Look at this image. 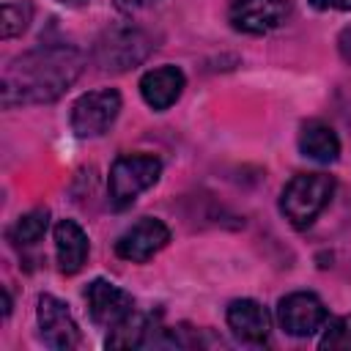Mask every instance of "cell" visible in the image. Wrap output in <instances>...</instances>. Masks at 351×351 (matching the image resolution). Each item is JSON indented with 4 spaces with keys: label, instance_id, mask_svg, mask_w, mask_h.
<instances>
[{
    "label": "cell",
    "instance_id": "7c38bea8",
    "mask_svg": "<svg viewBox=\"0 0 351 351\" xmlns=\"http://www.w3.org/2000/svg\"><path fill=\"white\" fill-rule=\"evenodd\" d=\"M184 85L186 77L178 66H156L140 77V96L151 110L162 112L181 99Z\"/></svg>",
    "mask_w": 351,
    "mask_h": 351
},
{
    "label": "cell",
    "instance_id": "9a60e30c",
    "mask_svg": "<svg viewBox=\"0 0 351 351\" xmlns=\"http://www.w3.org/2000/svg\"><path fill=\"white\" fill-rule=\"evenodd\" d=\"M47 225H49V211L47 208H33L27 214H22L11 230H8V239L16 244V247H33L44 239L47 233Z\"/></svg>",
    "mask_w": 351,
    "mask_h": 351
},
{
    "label": "cell",
    "instance_id": "6da1fadb",
    "mask_svg": "<svg viewBox=\"0 0 351 351\" xmlns=\"http://www.w3.org/2000/svg\"><path fill=\"white\" fill-rule=\"evenodd\" d=\"M85 55L71 44H44L16 55L3 69V104H47L60 99L82 74Z\"/></svg>",
    "mask_w": 351,
    "mask_h": 351
},
{
    "label": "cell",
    "instance_id": "ffe728a7",
    "mask_svg": "<svg viewBox=\"0 0 351 351\" xmlns=\"http://www.w3.org/2000/svg\"><path fill=\"white\" fill-rule=\"evenodd\" d=\"M55 3H60V5H66V8H80V5H88L90 0H55Z\"/></svg>",
    "mask_w": 351,
    "mask_h": 351
},
{
    "label": "cell",
    "instance_id": "2e32d148",
    "mask_svg": "<svg viewBox=\"0 0 351 351\" xmlns=\"http://www.w3.org/2000/svg\"><path fill=\"white\" fill-rule=\"evenodd\" d=\"M33 19V3L30 0H5L3 3V22H0V36L14 38L27 30Z\"/></svg>",
    "mask_w": 351,
    "mask_h": 351
},
{
    "label": "cell",
    "instance_id": "e0dca14e",
    "mask_svg": "<svg viewBox=\"0 0 351 351\" xmlns=\"http://www.w3.org/2000/svg\"><path fill=\"white\" fill-rule=\"evenodd\" d=\"M318 348H337V351H351V315H340L326 321L324 335L318 340Z\"/></svg>",
    "mask_w": 351,
    "mask_h": 351
},
{
    "label": "cell",
    "instance_id": "7a4b0ae2",
    "mask_svg": "<svg viewBox=\"0 0 351 351\" xmlns=\"http://www.w3.org/2000/svg\"><path fill=\"white\" fill-rule=\"evenodd\" d=\"M335 192V178L329 173H299L280 195V211L293 228H310L315 217L329 206Z\"/></svg>",
    "mask_w": 351,
    "mask_h": 351
},
{
    "label": "cell",
    "instance_id": "5bb4252c",
    "mask_svg": "<svg viewBox=\"0 0 351 351\" xmlns=\"http://www.w3.org/2000/svg\"><path fill=\"white\" fill-rule=\"evenodd\" d=\"M299 151L318 165H329L340 156V137L329 123L313 118L299 129Z\"/></svg>",
    "mask_w": 351,
    "mask_h": 351
},
{
    "label": "cell",
    "instance_id": "44dd1931",
    "mask_svg": "<svg viewBox=\"0 0 351 351\" xmlns=\"http://www.w3.org/2000/svg\"><path fill=\"white\" fill-rule=\"evenodd\" d=\"M11 313V296H8V291L3 288V315H8Z\"/></svg>",
    "mask_w": 351,
    "mask_h": 351
},
{
    "label": "cell",
    "instance_id": "ba28073f",
    "mask_svg": "<svg viewBox=\"0 0 351 351\" xmlns=\"http://www.w3.org/2000/svg\"><path fill=\"white\" fill-rule=\"evenodd\" d=\"M170 241V230L156 217H143L132 228H126L115 241V255L129 263H145Z\"/></svg>",
    "mask_w": 351,
    "mask_h": 351
},
{
    "label": "cell",
    "instance_id": "9c48e42d",
    "mask_svg": "<svg viewBox=\"0 0 351 351\" xmlns=\"http://www.w3.org/2000/svg\"><path fill=\"white\" fill-rule=\"evenodd\" d=\"M85 302H88V315L96 326H118L134 313V299L129 291L118 288L110 280H93L85 288Z\"/></svg>",
    "mask_w": 351,
    "mask_h": 351
},
{
    "label": "cell",
    "instance_id": "52a82bcc",
    "mask_svg": "<svg viewBox=\"0 0 351 351\" xmlns=\"http://www.w3.org/2000/svg\"><path fill=\"white\" fill-rule=\"evenodd\" d=\"M38 335L44 340V346L55 348V351H71L80 346V326L71 315V310L52 293H41L38 296Z\"/></svg>",
    "mask_w": 351,
    "mask_h": 351
},
{
    "label": "cell",
    "instance_id": "8992f818",
    "mask_svg": "<svg viewBox=\"0 0 351 351\" xmlns=\"http://www.w3.org/2000/svg\"><path fill=\"white\" fill-rule=\"evenodd\" d=\"M148 49L151 44L137 27H112L96 41V60L101 63V69L126 71L137 66L148 55Z\"/></svg>",
    "mask_w": 351,
    "mask_h": 351
},
{
    "label": "cell",
    "instance_id": "5b68a950",
    "mask_svg": "<svg viewBox=\"0 0 351 351\" xmlns=\"http://www.w3.org/2000/svg\"><path fill=\"white\" fill-rule=\"evenodd\" d=\"M277 321H280V329L293 335V337H310L315 335L318 329L326 326L329 321V310L326 304L310 293V291H293L288 296L280 299L277 304Z\"/></svg>",
    "mask_w": 351,
    "mask_h": 351
},
{
    "label": "cell",
    "instance_id": "277c9868",
    "mask_svg": "<svg viewBox=\"0 0 351 351\" xmlns=\"http://www.w3.org/2000/svg\"><path fill=\"white\" fill-rule=\"evenodd\" d=\"M121 112V93L115 88H99L82 93L71 107V132L77 137L104 134Z\"/></svg>",
    "mask_w": 351,
    "mask_h": 351
},
{
    "label": "cell",
    "instance_id": "4fadbf2b",
    "mask_svg": "<svg viewBox=\"0 0 351 351\" xmlns=\"http://www.w3.org/2000/svg\"><path fill=\"white\" fill-rule=\"evenodd\" d=\"M88 233L74 219H60L55 225V258L63 274H77L88 261Z\"/></svg>",
    "mask_w": 351,
    "mask_h": 351
},
{
    "label": "cell",
    "instance_id": "8fae6325",
    "mask_svg": "<svg viewBox=\"0 0 351 351\" xmlns=\"http://www.w3.org/2000/svg\"><path fill=\"white\" fill-rule=\"evenodd\" d=\"M228 326L230 332L241 340V343H250V346H261L269 340V332H271V315L269 310L255 302V299H236L228 304Z\"/></svg>",
    "mask_w": 351,
    "mask_h": 351
},
{
    "label": "cell",
    "instance_id": "ac0fdd59",
    "mask_svg": "<svg viewBox=\"0 0 351 351\" xmlns=\"http://www.w3.org/2000/svg\"><path fill=\"white\" fill-rule=\"evenodd\" d=\"M318 8H335V11H351V0H313Z\"/></svg>",
    "mask_w": 351,
    "mask_h": 351
},
{
    "label": "cell",
    "instance_id": "30bf717a",
    "mask_svg": "<svg viewBox=\"0 0 351 351\" xmlns=\"http://www.w3.org/2000/svg\"><path fill=\"white\" fill-rule=\"evenodd\" d=\"M288 16V0H236L228 11L233 30L263 36L280 27Z\"/></svg>",
    "mask_w": 351,
    "mask_h": 351
},
{
    "label": "cell",
    "instance_id": "d6986e66",
    "mask_svg": "<svg viewBox=\"0 0 351 351\" xmlns=\"http://www.w3.org/2000/svg\"><path fill=\"white\" fill-rule=\"evenodd\" d=\"M151 3H156V0H121V5H126V8H145Z\"/></svg>",
    "mask_w": 351,
    "mask_h": 351
},
{
    "label": "cell",
    "instance_id": "3957f363",
    "mask_svg": "<svg viewBox=\"0 0 351 351\" xmlns=\"http://www.w3.org/2000/svg\"><path fill=\"white\" fill-rule=\"evenodd\" d=\"M162 176V162L154 154H121L110 165V200L115 208H126L140 192L151 189Z\"/></svg>",
    "mask_w": 351,
    "mask_h": 351
}]
</instances>
